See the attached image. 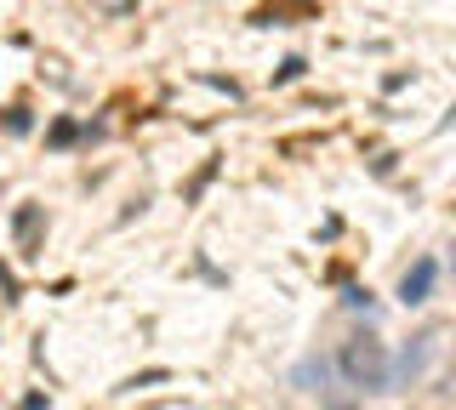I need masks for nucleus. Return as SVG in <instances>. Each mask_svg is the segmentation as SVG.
<instances>
[{"mask_svg": "<svg viewBox=\"0 0 456 410\" xmlns=\"http://www.w3.org/2000/svg\"><path fill=\"white\" fill-rule=\"evenodd\" d=\"M388 359L394 353L382 348L377 336H354V342H342V353H337V371H342V382H348L354 393H394Z\"/></svg>", "mask_w": 456, "mask_h": 410, "instance_id": "nucleus-1", "label": "nucleus"}, {"mask_svg": "<svg viewBox=\"0 0 456 410\" xmlns=\"http://www.w3.org/2000/svg\"><path fill=\"white\" fill-rule=\"evenodd\" d=\"M434 285H439V262L434 257H417V268L399 279V302H405V308H422L428 296H434Z\"/></svg>", "mask_w": 456, "mask_h": 410, "instance_id": "nucleus-2", "label": "nucleus"}, {"mask_svg": "<svg viewBox=\"0 0 456 410\" xmlns=\"http://www.w3.org/2000/svg\"><path fill=\"white\" fill-rule=\"evenodd\" d=\"M325 376H331L325 359H303V365H297V382H320V388H325ZM320 388H314V393H320Z\"/></svg>", "mask_w": 456, "mask_h": 410, "instance_id": "nucleus-3", "label": "nucleus"}, {"mask_svg": "<svg viewBox=\"0 0 456 410\" xmlns=\"http://www.w3.org/2000/svg\"><path fill=\"white\" fill-rule=\"evenodd\" d=\"M325 410H354V405H342V399H325Z\"/></svg>", "mask_w": 456, "mask_h": 410, "instance_id": "nucleus-4", "label": "nucleus"}]
</instances>
